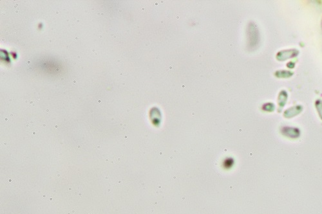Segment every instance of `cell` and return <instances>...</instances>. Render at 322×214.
I'll list each match as a JSON object with an SVG mask.
<instances>
[{"mask_svg":"<svg viewBox=\"0 0 322 214\" xmlns=\"http://www.w3.org/2000/svg\"><path fill=\"white\" fill-rule=\"evenodd\" d=\"M7 183H8V184H11V185H12V184H14V183H15V180H14V178H10V177H8V178H7Z\"/></svg>","mask_w":322,"mask_h":214,"instance_id":"cell-1","label":"cell"},{"mask_svg":"<svg viewBox=\"0 0 322 214\" xmlns=\"http://www.w3.org/2000/svg\"><path fill=\"white\" fill-rule=\"evenodd\" d=\"M122 162V160H121V158H117V163H120Z\"/></svg>","mask_w":322,"mask_h":214,"instance_id":"cell-2","label":"cell"},{"mask_svg":"<svg viewBox=\"0 0 322 214\" xmlns=\"http://www.w3.org/2000/svg\"><path fill=\"white\" fill-rule=\"evenodd\" d=\"M68 214H70V213H68Z\"/></svg>","mask_w":322,"mask_h":214,"instance_id":"cell-3","label":"cell"},{"mask_svg":"<svg viewBox=\"0 0 322 214\" xmlns=\"http://www.w3.org/2000/svg\"><path fill=\"white\" fill-rule=\"evenodd\" d=\"M89 214H90V213H89Z\"/></svg>","mask_w":322,"mask_h":214,"instance_id":"cell-4","label":"cell"}]
</instances>
